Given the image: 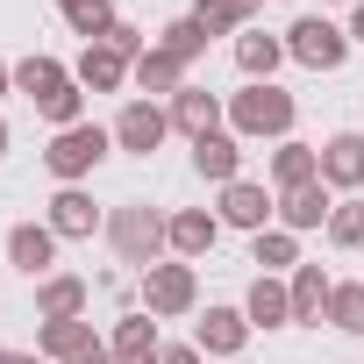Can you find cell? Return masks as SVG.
Instances as JSON below:
<instances>
[{"instance_id": "30bf717a", "label": "cell", "mask_w": 364, "mask_h": 364, "mask_svg": "<svg viewBox=\"0 0 364 364\" xmlns=\"http://www.w3.org/2000/svg\"><path fill=\"white\" fill-rule=\"evenodd\" d=\"M243 343H250V314H243V307H208L200 328H193V350H200V357H229V364H236Z\"/></svg>"}, {"instance_id": "2e32d148", "label": "cell", "mask_w": 364, "mask_h": 364, "mask_svg": "<svg viewBox=\"0 0 364 364\" xmlns=\"http://www.w3.org/2000/svg\"><path fill=\"white\" fill-rule=\"evenodd\" d=\"M43 222L58 229V243H79V236H93V229H100V208H93V193L58 186V200H50V215H43Z\"/></svg>"}, {"instance_id": "277c9868", "label": "cell", "mask_w": 364, "mask_h": 364, "mask_svg": "<svg viewBox=\"0 0 364 364\" xmlns=\"http://www.w3.org/2000/svg\"><path fill=\"white\" fill-rule=\"evenodd\" d=\"M114 150V129H100V122H79V129H58L50 136V150H43V164H50V178H65V186H79V178L100 164Z\"/></svg>"}, {"instance_id": "4fadbf2b", "label": "cell", "mask_w": 364, "mask_h": 364, "mask_svg": "<svg viewBox=\"0 0 364 364\" xmlns=\"http://www.w3.org/2000/svg\"><path fill=\"white\" fill-rule=\"evenodd\" d=\"M272 215H279V200L257 186V178L222 186V222H229V229H250V236H257V229H272Z\"/></svg>"}, {"instance_id": "9a60e30c", "label": "cell", "mask_w": 364, "mask_h": 364, "mask_svg": "<svg viewBox=\"0 0 364 364\" xmlns=\"http://www.w3.org/2000/svg\"><path fill=\"white\" fill-rule=\"evenodd\" d=\"M86 300H93V286H86L79 272H50V279L36 286V314H43V321H79Z\"/></svg>"}, {"instance_id": "ffe728a7", "label": "cell", "mask_w": 364, "mask_h": 364, "mask_svg": "<svg viewBox=\"0 0 364 364\" xmlns=\"http://www.w3.org/2000/svg\"><path fill=\"white\" fill-rule=\"evenodd\" d=\"M314 178H321V150L286 136V143L272 150V186H279V193H293V186H314Z\"/></svg>"}, {"instance_id": "7c38bea8", "label": "cell", "mask_w": 364, "mask_h": 364, "mask_svg": "<svg viewBox=\"0 0 364 364\" xmlns=\"http://www.w3.org/2000/svg\"><path fill=\"white\" fill-rule=\"evenodd\" d=\"M215 236H222V215H208V208H178V215H171V229H164V243H171V257H178V264L208 257V250H215Z\"/></svg>"}, {"instance_id": "f35d334b", "label": "cell", "mask_w": 364, "mask_h": 364, "mask_svg": "<svg viewBox=\"0 0 364 364\" xmlns=\"http://www.w3.org/2000/svg\"><path fill=\"white\" fill-rule=\"evenodd\" d=\"M8 357H15V350H8V343H0V364H8Z\"/></svg>"}, {"instance_id": "5b68a950", "label": "cell", "mask_w": 364, "mask_h": 364, "mask_svg": "<svg viewBox=\"0 0 364 364\" xmlns=\"http://www.w3.org/2000/svg\"><path fill=\"white\" fill-rule=\"evenodd\" d=\"M193 307H200V279H193V264H150V272H143V314L178 321V314H193Z\"/></svg>"}, {"instance_id": "6da1fadb", "label": "cell", "mask_w": 364, "mask_h": 364, "mask_svg": "<svg viewBox=\"0 0 364 364\" xmlns=\"http://www.w3.org/2000/svg\"><path fill=\"white\" fill-rule=\"evenodd\" d=\"M15 93H29L50 129H79V122H86V86H79L72 65H58V58H22V65H15Z\"/></svg>"}, {"instance_id": "7402d4cb", "label": "cell", "mask_w": 364, "mask_h": 364, "mask_svg": "<svg viewBox=\"0 0 364 364\" xmlns=\"http://www.w3.org/2000/svg\"><path fill=\"white\" fill-rule=\"evenodd\" d=\"M129 79H136L143 93H186V65H178V58H171L164 43H150V50H143V58L129 65Z\"/></svg>"}, {"instance_id": "603a6c76", "label": "cell", "mask_w": 364, "mask_h": 364, "mask_svg": "<svg viewBox=\"0 0 364 364\" xmlns=\"http://www.w3.org/2000/svg\"><path fill=\"white\" fill-rule=\"evenodd\" d=\"M286 293H293V321H321V314H328V293H336V279H328L321 264H300V272L286 279Z\"/></svg>"}, {"instance_id": "52a82bcc", "label": "cell", "mask_w": 364, "mask_h": 364, "mask_svg": "<svg viewBox=\"0 0 364 364\" xmlns=\"http://www.w3.org/2000/svg\"><path fill=\"white\" fill-rule=\"evenodd\" d=\"M36 350H43L50 364H107V357H114V343H100L93 321H43V328H36Z\"/></svg>"}, {"instance_id": "4dcf8cb0", "label": "cell", "mask_w": 364, "mask_h": 364, "mask_svg": "<svg viewBox=\"0 0 364 364\" xmlns=\"http://www.w3.org/2000/svg\"><path fill=\"white\" fill-rule=\"evenodd\" d=\"M328 243H336V250H364V200H336V215H328Z\"/></svg>"}, {"instance_id": "83f0119b", "label": "cell", "mask_w": 364, "mask_h": 364, "mask_svg": "<svg viewBox=\"0 0 364 364\" xmlns=\"http://www.w3.org/2000/svg\"><path fill=\"white\" fill-rule=\"evenodd\" d=\"M328 328H343V336H364V279H350V286H336L328 293V314H321Z\"/></svg>"}, {"instance_id": "d6a6232c", "label": "cell", "mask_w": 364, "mask_h": 364, "mask_svg": "<svg viewBox=\"0 0 364 364\" xmlns=\"http://www.w3.org/2000/svg\"><path fill=\"white\" fill-rule=\"evenodd\" d=\"M150 364H200V350H193V343H157Z\"/></svg>"}, {"instance_id": "5bb4252c", "label": "cell", "mask_w": 364, "mask_h": 364, "mask_svg": "<svg viewBox=\"0 0 364 364\" xmlns=\"http://www.w3.org/2000/svg\"><path fill=\"white\" fill-rule=\"evenodd\" d=\"M193 171L215 178V186H236V178H243V136H229V129L200 136V143H193Z\"/></svg>"}, {"instance_id": "836d02e7", "label": "cell", "mask_w": 364, "mask_h": 364, "mask_svg": "<svg viewBox=\"0 0 364 364\" xmlns=\"http://www.w3.org/2000/svg\"><path fill=\"white\" fill-rule=\"evenodd\" d=\"M350 43H364V0H357V15H350Z\"/></svg>"}, {"instance_id": "3957f363", "label": "cell", "mask_w": 364, "mask_h": 364, "mask_svg": "<svg viewBox=\"0 0 364 364\" xmlns=\"http://www.w3.org/2000/svg\"><path fill=\"white\" fill-rule=\"evenodd\" d=\"M293 93H279L272 79H257V86H243V93H229V136H243V143H257V136H293Z\"/></svg>"}, {"instance_id": "e575fe53", "label": "cell", "mask_w": 364, "mask_h": 364, "mask_svg": "<svg viewBox=\"0 0 364 364\" xmlns=\"http://www.w3.org/2000/svg\"><path fill=\"white\" fill-rule=\"evenodd\" d=\"M8 364H50V357H43V350H15Z\"/></svg>"}, {"instance_id": "f546056e", "label": "cell", "mask_w": 364, "mask_h": 364, "mask_svg": "<svg viewBox=\"0 0 364 364\" xmlns=\"http://www.w3.org/2000/svg\"><path fill=\"white\" fill-rule=\"evenodd\" d=\"M157 43H164V50H171L178 65H193V58L208 50V29H200L193 15H178V22H164V36H157Z\"/></svg>"}, {"instance_id": "44dd1931", "label": "cell", "mask_w": 364, "mask_h": 364, "mask_svg": "<svg viewBox=\"0 0 364 364\" xmlns=\"http://www.w3.org/2000/svg\"><path fill=\"white\" fill-rule=\"evenodd\" d=\"M72 79H79L86 93H114V86L129 79V58H122V50H107V43H86V50H79V65H72Z\"/></svg>"}, {"instance_id": "f1b7e54d", "label": "cell", "mask_w": 364, "mask_h": 364, "mask_svg": "<svg viewBox=\"0 0 364 364\" xmlns=\"http://www.w3.org/2000/svg\"><path fill=\"white\" fill-rule=\"evenodd\" d=\"M65 22H72V36H86V43H107V29H114L122 15L107 8V0H72V8H65Z\"/></svg>"}, {"instance_id": "8d00e7d4", "label": "cell", "mask_w": 364, "mask_h": 364, "mask_svg": "<svg viewBox=\"0 0 364 364\" xmlns=\"http://www.w3.org/2000/svg\"><path fill=\"white\" fill-rule=\"evenodd\" d=\"M0 157H8V122H0Z\"/></svg>"}, {"instance_id": "1f68e13d", "label": "cell", "mask_w": 364, "mask_h": 364, "mask_svg": "<svg viewBox=\"0 0 364 364\" xmlns=\"http://www.w3.org/2000/svg\"><path fill=\"white\" fill-rule=\"evenodd\" d=\"M107 50H122V58L136 65V58H143V29H136V22H114V29H107Z\"/></svg>"}, {"instance_id": "60d3db41", "label": "cell", "mask_w": 364, "mask_h": 364, "mask_svg": "<svg viewBox=\"0 0 364 364\" xmlns=\"http://www.w3.org/2000/svg\"><path fill=\"white\" fill-rule=\"evenodd\" d=\"M236 364H243V357H236Z\"/></svg>"}, {"instance_id": "74e56055", "label": "cell", "mask_w": 364, "mask_h": 364, "mask_svg": "<svg viewBox=\"0 0 364 364\" xmlns=\"http://www.w3.org/2000/svg\"><path fill=\"white\" fill-rule=\"evenodd\" d=\"M107 364H143V357H107Z\"/></svg>"}, {"instance_id": "ab89813d", "label": "cell", "mask_w": 364, "mask_h": 364, "mask_svg": "<svg viewBox=\"0 0 364 364\" xmlns=\"http://www.w3.org/2000/svg\"><path fill=\"white\" fill-rule=\"evenodd\" d=\"M58 8H72V0H58Z\"/></svg>"}, {"instance_id": "484cf974", "label": "cell", "mask_w": 364, "mask_h": 364, "mask_svg": "<svg viewBox=\"0 0 364 364\" xmlns=\"http://www.w3.org/2000/svg\"><path fill=\"white\" fill-rule=\"evenodd\" d=\"M264 8V0H200L193 8V22L208 29V36H236V29H250V15Z\"/></svg>"}, {"instance_id": "8992f818", "label": "cell", "mask_w": 364, "mask_h": 364, "mask_svg": "<svg viewBox=\"0 0 364 364\" xmlns=\"http://www.w3.org/2000/svg\"><path fill=\"white\" fill-rule=\"evenodd\" d=\"M286 58H300L307 72H336V65L350 58V29H336V22H321V15H300V22L286 29Z\"/></svg>"}, {"instance_id": "d4e9b609", "label": "cell", "mask_w": 364, "mask_h": 364, "mask_svg": "<svg viewBox=\"0 0 364 364\" xmlns=\"http://www.w3.org/2000/svg\"><path fill=\"white\" fill-rule=\"evenodd\" d=\"M279 58H286V43H279V36H264V29H243V36H236V65L250 72V86H257V79H272V72H279Z\"/></svg>"}, {"instance_id": "8fae6325", "label": "cell", "mask_w": 364, "mask_h": 364, "mask_svg": "<svg viewBox=\"0 0 364 364\" xmlns=\"http://www.w3.org/2000/svg\"><path fill=\"white\" fill-rule=\"evenodd\" d=\"M321 186H328V193L364 186V136H357V129H336V136L321 143Z\"/></svg>"}, {"instance_id": "7a4b0ae2", "label": "cell", "mask_w": 364, "mask_h": 364, "mask_svg": "<svg viewBox=\"0 0 364 364\" xmlns=\"http://www.w3.org/2000/svg\"><path fill=\"white\" fill-rule=\"evenodd\" d=\"M164 229H171V215H157L150 200H129V208H114L107 215V243H114V257L122 264H136V272H150V264H164Z\"/></svg>"}, {"instance_id": "ba28073f", "label": "cell", "mask_w": 364, "mask_h": 364, "mask_svg": "<svg viewBox=\"0 0 364 364\" xmlns=\"http://www.w3.org/2000/svg\"><path fill=\"white\" fill-rule=\"evenodd\" d=\"M164 136H171V107H157V100H129V107L114 114V150H136V157H150Z\"/></svg>"}, {"instance_id": "e0dca14e", "label": "cell", "mask_w": 364, "mask_h": 364, "mask_svg": "<svg viewBox=\"0 0 364 364\" xmlns=\"http://www.w3.org/2000/svg\"><path fill=\"white\" fill-rule=\"evenodd\" d=\"M222 114H229V107H222L208 86H186V93H171V129H186L193 143H200V136H215V129H222Z\"/></svg>"}, {"instance_id": "4316f807", "label": "cell", "mask_w": 364, "mask_h": 364, "mask_svg": "<svg viewBox=\"0 0 364 364\" xmlns=\"http://www.w3.org/2000/svg\"><path fill=\"white\" fill-rule=\"evenodd\" d=\"M114 357H157V314H122L114 321Z\"/></svg>"}, {"instance_id": "ac0fdd59", "label": "cell", "mask_w": 364, "mask_h": 364, "mask_svg": "<svg viewBox=\"0 0 364 364\" xmlns=\"http://www.w3.org/2000/svg\"><path fill=\"white\" fill-rule=\"evenodd\" d=\"M328 215H336V200H328V186L314 178V186H293V193H279V222L300 236V229H328Z\"/></svg>"}, {"instance_id": "d6986e66", "label": "cell", "mask_w": 364, "mask_h": 364, "mask_svg": "<svg viewBox=\"0 0 364 364\" xmlns=\"http://www.w3.org/2000/svg\"><path fill=\"white\" fill-rule=\"evenodd\" d=\"M243 314H250V328H286V321H293V293H286V279L257 272V279H250V300H243Z\"/></svg>"}, {"instance_id": "d590c367", "label": "cell", "mask_w": 364, "mask_h": 364, "mask_svg": "<svg viewBox=\"0 0 364 364\" xmlns=\"http://www.w3.org/2000/svg\"><path fill=\"white\" fill-rule=\"evenodd\" d=\"M8 86H15V65H0V93H8Z\"/></svg>"}, {"instance_id": "9c48e42d", "label": "cell", "mask_w": 364, "mask_h": 364, "mask_svg": "<svg viewBox=\"0 0 364 364\" xmlns=\"http://www.w3.org/2000/svg\"><path fill=\"white\" fill-rule=\"evenodd\" d=\"M8 264L43 286V279L58 272V229H50V222H15V229H8Z\"/></svg>"}, {"instance_id": "cb8c5ba5", "label": "cell", "mask_w": 364, "mask_h": 364, "mask_svg": "<svg viewBox=\"0 0 364 364\" xmlns=\"http://www.w3.org/2000/svg\"><path fill=\"white\" fill-rule=\"evenodd\" d=\"M250 264H264L272 279H279V272H300V236H293V229H257V236H250Z\"/></svg>"}]
</instances>
